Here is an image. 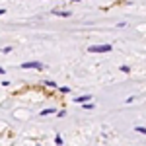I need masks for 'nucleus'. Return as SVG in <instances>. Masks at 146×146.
I'll return each instance as SVG.
<instances>
[{
  "label": "nucleus",
  "mask_w": 146,
  "mask_h": 146,
  "mask_svg": "<svg viewBox=\"0 0 146 146\" xmlns=\"http://www.w3.org/2000/svg\"><path fill=\"white\" fill-rule=\"evenodd\" d=\"M113 47L109 43H105V45H92L88 47V53H109Z\"/></svg>",
  "instance_id": "f257e3e1"
},
{
  "label": "nucleus",
  "mask_w": 146,
  "mask_h": 146,
  "mask_svg": "<svg viewBox=\"0 0 146 146\" xmlns=\"http://www.w3.org/2000/svg\"><path fill=\"white\" fill-rule=\"evenodd\" d=\"M22 68H25V70H27V68H37V70H41L43 64H41L39 60H31V62H22Z\"/></svg>",
  "instance_id": "f03ea898"
},
{
  "label": "nucleus",
  "mask_w": 146,
  "mask_h": 146,
  "mask_svg": "<svg viewBox=\"0 0 146 146\" xmlns=\"http://www.w3.org/2000/svg\"><path fill=\"white\" fill-rule=\"evenodd\" d=\"M53 16H58V18H68V16H70V12H66V10H53Z\"/></svg>",
  "instance_id": "7ed1b4c3"
},
{
  "label": "nucleus",
  "mask_w": 146,
  "mask_h": 146,
  "mask_svg": "<svg viewBox=\"0 0 146 146\" xmlns=\"http://www.w3.org/2000/svg\"><path fill=\"white\" fill-rule=\"evenodd\" d=\"M76 103H86V101H92V96H80V98H74Z\"/></svg>",
  "instance_id": "20e7f679"
},
{
  "label": "nucleus",
  "mask_w": 146,
  "mask_h": 146,
  "mask_svg": "<svg viewBox=\"0 0 146 146\" xmlns=\"http://www.w3.org/2000/svg\"><path fill=\"white\" fill-rule=\"evenodd\" d=\"M53 113H56L55 109H43V111L39 113V115H41V117H45V115H53Z\"/></svg>",
  "instance_id": "39448f33"
},
{
  "label": "nucleus",
  "mask_w": 146,
  "mask_h": 146,
  "mask_svg": "<svg viewBox=\"0 0 146 146\" xmlns=\"http://www.w3.org/2000/svg\"><path fill=\"white\" fill-rule=\"evenodd\" d=\"M45 86H49V88H56V82H53V80H45Z\"/></svg>",
  "instance_id": "423d86ee"
},
{
  "label": "nucleus",
  "mask_w": 146,
  "mask_h": 146,
  "mask_svg": "<svg viewBox=\"0 0 146 146\" xmlns=\"http://www.w3.org/2000/svg\"><path fill=\"white\" fill-rule=\"evenodd\" d=\"M135 131H136V133H140V135H146V127H136Z\"/></svg>",
  "instance_id": "0eeeda50"
},
{
  "label": "nucleus",
  "mask_w": 146,
  "mask_h": 146,
  "mask_svg": "<svg viewBox=\"0 0 146 146\" xmlns=\"http://www.w3.org/2000/svg\"><path fill=\"white\" fill-rule=\"evenodd\" d=\"M55 144H62V136H55Z\"/></svg>",
  "instance_id": "6e6552de"
},
{
  "label": "nucleus",
  "mask_w": 146,
  "mask_h": 146,
  "mask_svg": "<svg viewBox=\"0 0 146 146\" xmlns=\"http://www.w3.org/2000/svg\"><path fill=\"white\" fill-rule=\"evenodd\" d=\"M60 92H62V94H68V92H70V88H68V86H62V88H60Z\"/></svg>",
  "instance_id": "1a4fd4ad"
},
{
  "label": "nucleus",
  "mask_w": 146,
  "mask_h": 146,
  "mask_svg": "<svg viewBox=\"0 0 146 146\" xmlns=\"http://www.w3.org/2000/svg\"><path fill=\"white\" fill-rule=\"evenodd\" d=\"M4 14H6V10H4V8H0V16H4Z\"/></svg>",
  "instance_id": "9d476101"
},
{
  "label": "nucleus",
  "mask_w": 146,
  "mask_h": 146,
  "mask_svg": "<svg viewBox=\"0 0 146 146\" xmlns=\"http://www.w3.org/2000/svg\"><path fill=\"white\" fill-rule=\"evenodd\" d=\"M0 74H4V68H0Z\"/></svg>",
  "instance_id": "9b49d317"
},
{
  "label": "nucleus",
  "mask_w": 146,
  "mask_h": 146,
  "mask_svg": "<svg viewBox=\"0 0 146 146\" xmlns=\"http://www.w3.org/2000/svg\"><path fill=\"white\" fill-rule=\"evenodd\" d=\"M70 2H80V0H70Z\"/></svg>",
  "instance_id": "f8f14e48"
}]
</instances>
